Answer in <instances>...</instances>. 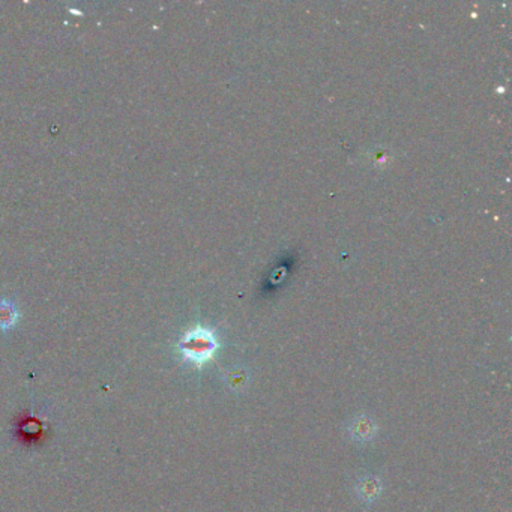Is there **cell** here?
<instances>
[{"instance_id":"cell-1","label":"cell","mask_w":512,"mask_h":512,"mask_svg":"<svg viewBox=\"0 0 512 512\" xmlns=\"http://www.w3.org/2000/svg\"><path fill=\"white\" fill-rule=\"evenodd\" d=\"M179 350L186 363L202 367L214 358L218 350V339L210 329L197 326L180 338Z\"/></svg>"},{"instance_id":"cell-2","label":"cell","mask_w":512,"mask_h":512,"mask_svg":"<svg viewBox=\"0 0 512 512\" xmlns=\"http://www.w3.org/2000/svg\"><path fill=\"white\" fill-rule=\"evenodd\" d=\"M350 436L356 441H370L377 433V425L370 416H358L349 427Z\"/></svg>"},{"instance_id":"cell-3","label":"cell","mask_w":512,"mask_h":512,"mask_svg":"<svg viewBox=\"0 0 512 512\" xmlns=\"http://www.w3.org/2000/svg\"><path fill=\"white\" fill-rule=\"evenodd\" d=\"M18 308L13 300H0V332H8L18 322Z\"/></svg>"},{"instance_id":"cell-4","label":"cell","mask_w":512,"mask_h":512,"mask_svg":"<svg viewBox=\"0 0 512 512\" xmlns=\"http://www.w3.org/2000/svg\"><path fill=\"white\" fill-rule=\"evenodd\" d=\"M358 496L360 500L364 502H373L377 499L379 493L381 491V483L380 479L376 476H365L364 479H360L356 487Z\"/></svg>"}]
</instances>
